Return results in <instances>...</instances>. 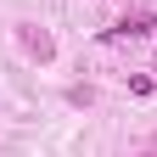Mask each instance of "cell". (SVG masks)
Wrapping results in <instances>:
<instances>
[{
	"label": "cell",
	"mask_w": 157,
	"mask_h": 157,
	"mask_svg": "<svg viewBox=\"0 0 157 157\" xmlns=\"http://www.w3.org/2000/svg\"><path fill=\"white\" fill-rule=\"evenodd\" d=\"M17 39H23V51L34 56V62H51V56H56V39H51L45 28H34V23H23V28H17Z\"/></svg>",
	"instance_id": "6da1fadb"
},
{
	"label": "cell",
	"mask_w": 157,
	"mask_h": 157,
	"mask_svg": "<svg viewBox=\"0 0 157 157\" xmlns=\"http://www.w3.org/2000/svg\"><path fill=\"white\" fill-rule=\"evenodd\" d=\"M140 34H157V17H151V11H129L107 39H140Z\"/></svg>",
	"instance_id": "7a4b0ae2"
},
{
	"label": "cell",
	"mask_w": 157,
	"mask_h": 157,
	"mask_svg": "<svg viewBox=\"0 0 157 157\" xmlns=\"http://www.w3.org/2000/svg\"><path fill=\"white\" fill-rule=\"evenodd\" d=\"M146 157H157V146H151V151H146Z\"/></svg>",
	"instance_id": "3957f363"
}]
</instances>
